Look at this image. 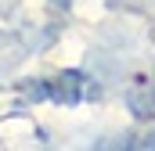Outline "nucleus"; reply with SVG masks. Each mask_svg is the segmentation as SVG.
Instances as JSON below:
<instances>
[{"label": "nucleus", "mask_w": 155, "mask_h": 151, "mask_svg": "<svg viewBox=\"0 0 155 151\" xmlns=\"http://www.w3.org/2000/svg\"><path fill=\"white\" fill-rule=\"evenodd\" d=\"M76 86H79V72H65V76H58L47 90H51V97L54 101H65V104H76L79 101V94H76Z\"/></svg>", "instance_id": "1"}]
</instances>
